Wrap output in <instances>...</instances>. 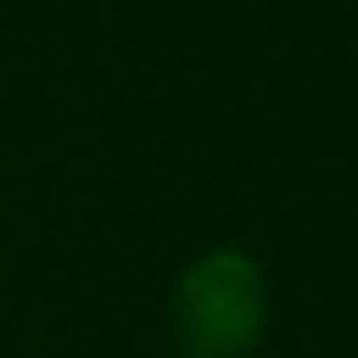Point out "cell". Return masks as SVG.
I'll return each mask as SVG.
<instances>
[{"instance_id":"1","label":"cell","mask_w":358,"mask_h":358,"mask_svg":"<svg viewBox=\"0 0 358 358\" xmlns=\"http://www.w3.org/2000/svg\"><path fill=\"white\" fill-rule=\"evenodd\" d=\"M271 321V277L252 252H208L176 277L170 327L182 358H252Z\"/></svg>"}]
</instances>
